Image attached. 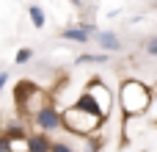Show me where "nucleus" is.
Listing matches in <instances>:
<instances>
[{"instance_id":"f257e3e1","label":"nucleus","mask_w":157,"mask_h":152,"mask_svg":"<svg viewBox=\"0 0 157 152\" xmlns=\"http://www.w3.org/2000/svg\"><path fill=\"white\" fill-rule=\"evenodd\" d=\"M152 100H155V94L141 80H132V78L121 80V86H119V105H121V111H124L127 119L146 114L149 105H152Z\"/></svg>"},{"instance_id":"f03ea898","label":"nucleus","mask_w":157,"mask_h":152,"mask_svg":"<svg viewBox=\"0 0 157 152\" xmlns=\"http://www.w3.org/2000/svg\"><path fill=\"white\" fill-rule=\"evenodd\" d=\"M102 122H105L102 116L86 111V108L77 105V102L63 111V130L72 133V136H97V130L102 127Z\"/></svg>"},{"instance_id":"7ed1b4c3","label":"nucleus","mask_w":157,"mask_h":152,"mask_svg":"<svg viewBox=\"0 0 157 152\" xmlns=\"http://www.w3.org/2000/svg\"><path fill=\"white\" fill-rule=\"evenodd\" d=\"M33 127L41 130V133H55V130H63V111H58L55 105H44L36 116H33Z\"/></svg>"},{"instance_id":"20e7f679","label":"nucleus","mask_w":157,"mask_h":152,"mask_svg":"<svg viewBox=\"0 0 157 152\" xmlns=\"http://www.w3.org/2000/svg\"><path fill=\"white\" fill-rule=\"evenodd\" d=\"M86 91L94 97V102L102 108V116L108 119V116H110V108H113V94H110V89H108L102 80H91V83L86 86Z\"/></svg>"},{"instance_id":"39448f33","label":"nucleus","mask_w":157,"mask_h":152,"mask_svg":"<svg viewBox=\"0 0 157 152\" xmlns=\"http://www.w3.org/2000/svg\"><path fill=\"white\" fill-rule=\"evenodd\" d=\"M94 39H97V44H99L105 53H121V39H119L113 30H97Z\"/></svg>"},{"instance_id":"423d86ee","label":"nucleus","mask_w":157,"mask_h":152,"mask_svg":"<svg viewBox=\"0 0 157 152\" xmlns=\"http://www.w3.org/2000/svg\"><path fill=\"white\" fill-rule=\"evenodd\" d=\"M28 152H52V141H50V133L33 130V133L28 136Z\"/></svg>"},{"instance_id":"0eeeda50","label":"nucleus","mask_w":157,"mask_h":152,"mask_svg":"<svg viewBox=\"0 0 157 152\" xmlns=\"http://www.w3.org/2000/svg\"><path fill=\"white\" fill-rule=\"evenodd\" d=\"M58 36H61V39H66V42H77V44H88V39H91V33H88V30H83L80 25H75V28H63Z\"/></svg>"},{"instance_id":"6e6552de","label":"nucleus","mask_w":157,"mask_h":152,"mask_svg":"<svg viewBox=\"0 0 157 152\" xmlns=\"http://www.w3.org/2000/svg\"><path fill=\"white\" fill-rule=\"evenodd\" d=\"M28 17H30L33 28H44V22H47V14H44V8L39 3H30L28 6Z\"/></svg>"},{"instance_id":"1a4fd4ad","label":"nucleus","mask_w":157,"mask_h":152,"mask_svg":"<svg viewBox=\"0 0 157 152\" xmlns=\"http://www.w3.org/2000/svg\"><path fill=\"white\" fill-rule=\"evenodd\" d=\"M3 136H8V138H28L30 133H28L25 122H8V125H6V133H3Z\"/></svg>"},{"instance_id":"9d476101","label":"nucleus","mask_w":157,"mask_h":152,"mask_svg":"<svg viewBox=\"0 0 157 152\" xmlns=\"http://www.w3.org/2000/svg\"><path fill=\"white\" fill-rule=\"evenodd\" d=\"M108 61H110L108 53H83V55H77V64H108Z\"/></svg>"},{"instance_id":"9b49d317","label":"nucleus","mask_w":157,"mask_h":152,"mask_svg":"<svg viewBox=\"0 0 157 152\" xmlns=\"http://www.w3.org/2000/svg\"><path fill=\"white\" fill-rule=\"evenodd\" d=\"M77 105H83L86 111H91V114H97V116H102V108H99V105L94 102V97H91L88 91H83V94L77 97ZM102 119H105V116H102Z\"/></svg>"},{"instance_id":"f8f14e48","label":"nucleus","mask_w":157,"mask_h":152,"mask_svg":"<svg viewBox=\"0 0 157 152\" xmlns=\"http://www.w3.org/2000/svg\"><path fill=\"white\" fill-rule=\"evenodd\" d=\"M30 58H33V50H30V47H22V50H17V55H14V64H19V66H22V64H28Z\"/></svg>"},{"instance_id":"ddd939ff","label":"nucleus","mask_w":157,"mask_h":152,"mask_svg":"<svg viewBox=\"0 0 157 152\" xmlns=\"http://www.w3.org/2000/svg\"><path fill=\"white\" fill-rule=\"evenodd\" d=\"M144 53H146V55H155V58H157V33H155V36H149V39L144 42Z\"/></svg>"},{"instance_id":"4468645a","label":"nucleus","mask_w":157,"mask_h":152,"mask_svg":"<svg viewBox=\"0 0 157 152\" xmlns=\"http://www.w3.org/2000/svg\"><path fill=\"white\" fill-rule=\"evenodd\" d=\"M52 152H77V150L66 141H52Z\"/></svg>"},{"instance_id":"2eb2a0df","label":"nucleus","mask_w":157,"mask_h":152,"mask_svg":"<svg viewBox=\"0 0 157 152\" xmlns=\"http://www.w3.org/2000/svg\"><path fill=\"white\" fill-rule=\"evenodd\" d=\"M6 83H8V69L0 72V89H6Z\"/></svg>"},{"instance_id":"dca6fc26","label":"nucleus","mask_w":157,"mask_h":152,"mask_svg":"<svg viewBox=\"0 0 157 152\" xmlns=\"http://www.w3.org/2000/svg\"><path fill=\"white\" fill-rule=\"evenodd\" d=\"M72 3H75V6H83V0H72Z\"/></svg>"},{"instance_id":"f3484780","label":"nucleus","mask_w":157,"mask_h":152,"mask_svg":"<svg viewBox=\"0 0 157 152\" xmlns=\"http://www.w3.org/2000/svg\"><path fill=\"white\" fill-rule=\"evenodd\" d=\"M155 8H157V0H155Z\"/></svg>"}]
</instances>
